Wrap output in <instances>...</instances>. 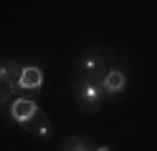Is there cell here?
Here are the masks:
<instances>
[{
	"mask_svg": "<svg viewBox=\"0 0 157 151\" xmlns=\"http://www.w3.org/2000/svg\"><path fill=\"white\" fill-rule=\"evenodd\" d=\"M104 88L101 86H89V83H78L76 86V108L84 116H94L101 108Z\"/></svg>",
	"mask_w": 157,
	"mask_h": 151,
	"instance_id": "obj_1",
	"label": "cell"
},
{
	"mask_svg": "<svg viewBox=\"0 0 157 151\" xmlns=\"http://www.w3.org/2000/svg\"><path fill=\"white\" fill-rule=\"evenodd\" d=\"M106 60L101 56H89L78 63V83H89V86H101L106 78Z\"/></svg>",
	"mask_w": 157,
	"mask_h": 151,
	"instance_id": "obj_2",
	"label": "cell"
},
{
	"mask_svg": "<svg viewBox=\"0 0 157 151\" xmlns=\"http://www.w3.org/2000/svg\"><path fill=\"white\" fill-rule=\"evenodd\" d=\"M28 134H36V136H46L48 134V128H51V121H48V116H46V111H41V108H36V113L28 118V121H23L21 124Z\"/></svg>",
	"mask_w": 157,
	"mask_h": 151,
	"instance_id": "obj_3",
	"label": "cell"
},
{
	"mask_svg": "<svg viewBox=\"0 0 157 151\" xmlns=\"http://www.w3.org/2000/svg\"><path fill=\"white\" fill-rule=\"evenodd\" d=\"M21 66L18 60H0V83L8 86V88H15L18 86V78H21Z\"/></svg>",
	"mask_w": 157,
	"mask_h": 151,
	"instance_id": "obj_4",
	"label": "cell"
},
{
	"mask_svg": "<svg viewBox=\"0 0 157 151\" xmlns=\"http://www.w3.org/2000/svg\"><path fill=\"white\" fill-rule=\"evenodd\" d=\"M41 83H43L41 68H36V66H23L21 78H18V86H21V88H28V91H36V88H41Z\"/></svg>",
	"mask_w": 157,
	"mask_h": 151,
	"instance_id": "obj_5",
	"label": "cell"
},
{
	"mask_svg": "<svg viewBox=\"0 0 157 151\" xmlns=\"http://www.w3.org/2000/svg\"><path fill=\"white\" fill-rule=\"evenodd\" d=\"M36 108H38V106L33 103L31 98H15L13 106H10V116L18 121V124H23V121H28V118L36 113Z\"/></svg>",
	"mask_w": 157,
	"mask_h": 151,
	"instance_id": "obj_6",
	"label": "cell"
},
{
	"mask_svg": "<svg viewBox=\"0 0 157 151\" xmlns=\"http://www.w3.org/2000/svg\"><path fill=\"white\" fill-rule=\"evenodd\" d=\"M124 83H127V78H124L122 70H109L106 78H104V83H101V88H104V93H119L124 88Z\"/></svg>",
	"mask_w": 157,
	"mask_h": 151,
	"instance_id": "obj_7",
	"label": "cell"
},
{
	"mask_svg": "<svg viewBox=\"0 0 157 151\" xmlns=\"http://www.w3.org/2000/svg\"><path fill=\"white\" fill-rule=\"evenodd\" d=\"M10 91H13V88H8V86H3V83H0V103H3V101H8Z\"/></svg>",
	"mask_w": 157,
	"mask_h": 151,
	"instance_id": "obj_8",
	"label": "cell"
},
{
	"mask_svg": "<svg viewBox=\"0 0 157 151\" xmlns=\"http://www.w3.org/2000/svg\"><path fill=\"white\" fill-rule=\"evenodd\" d=\"M96 151H109V149H106V146H101V149H96Z\"/></svg>",
	"mask_w": 157,
	"mask_h": 151,
	"instance_id": "obj_9",
	"label": "cell"
}]
</instances>
